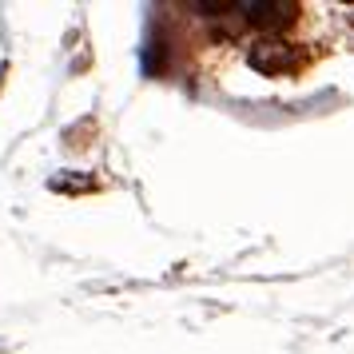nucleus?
Returning a JSON list of instances; mask_svg holds the SVG:
<instances>
[{
    "mask_svg": "<svg viewBox=\"0 0 354 354\" xmlns=\"http://www.w3.org/2000/svg\"><path fill=\"white\" fill-rule=\"evenodd\" d=\"M247 60H251L255 72L279 76V72H295V68H299V48H295L290 40H283V36H263V40L251 44Z\"/></svg>",
    "mask_w": 354,
    "mask_h": 354,
    "instance_id": "obj_1",
    "label": "nucleus"
},
{
    "mask_svg": "<svg viewBox=\"0 0 354 354\" xmlns=\"http://www.w3.org/2000/svg\"><path fill=\"white\" fill-rule=\"evenodd\" d=\"M243 17H247V24H255L267 36H274L299 20V4L295 0H251V4H243Z\"/></svg>",
    "mask_w": 354,
    "mask_h": 354,
    "instance_id": "obj_2",
    "label": "nucleus"
}]
</instances>
